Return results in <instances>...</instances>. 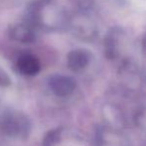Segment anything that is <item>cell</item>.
I'll return each mask as SVG.
<instances>
[{"label":"cell","mask_w":146,"mask_h":146,"mask_svg":"<svg viewBox=\"0 0 146 146\" xmlns=\"http://www.w3.org/2000/svg\"><path fill=\"white\" fill-rule=\"evenodd\" d=\"M2 128L7 134L12 136H22L27 134L29 124L22 115L19 114H10L4 118Z\"/></svg>","instance_id":"1"},{"label":"cell","mask_w":146,"mask_h":146,"mask_svg":"<svg viewBox=\"0 0 146 146\" xmlns=\"http://www.w3.org/2000/svg\"><path fill=\"white\" fill-rule=\"evenodd\" d=\"M17 68L20 73L26 76H35L40 71V62L35 56L24 54L19 57L17 61Z\"/></svg>","instance_id":"2"},{"label":"cell","mask_w":146,"mask_h":146,"mask_svg":"<svg viewBox=\"0 0 146 146\" xmlns=\"http://www.w3.org/2000/svg\"><path fill=\"white\" fill-rule=\"evenodd\" d=\"M50 87L53 92L58 96H66L69 94L73 90V83L66 78L56 77L51 80Z\"/></svg>","instance_id":"3"}]
</instances>
